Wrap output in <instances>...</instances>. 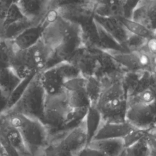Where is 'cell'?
<instances>
[{
    "mask_svg": "<svg viewBox=\"0 0 156 156\" xmlns=\"http://www.w3.org/2000/svg\"><path fill=\"white\" fill-rule=\"evenodd\" d=\"M101 83L102 91L95 107L101 115L102 121L125 122L127 97L121 79Z\"/></svg>",
    "mask_w": 156,
    "mask_h": 156,
    "instance_id": "obj_1",
    "label": "cell"
},
{
    "mask_svg": "<svg viewBox=\"0 0 156 156\" xmlns=\"http://www.w3.org/2000/svg\"><path fill=\"white\" fill-rule=\"evenodd\" d=\"M18 129L27 153L32 156L44 154L49 144L50 133L39 120L18 114H5Z\"/></svg>",
    "mask_w": 156,
    "mask_h": 156,
    "instance_id": "obj_2",
    "label": "cell"
},
{
    "mask_svg": "<svg viewBox=\"0 0 156 156\" xmlns=\"http://www.w3.org/2000/svg\"><path fill=\"white\" fill-rule=\"evenodd\" d=\"M52 51L40 39L30 48L16 51L10 68L22 80L44 69L52 56Z\"/></svg>",
    "mask_w": 156,
    "mask_h": 156,
    "instance_id": "obj_3",
    "label": "cell"
},
{
    "mask_svg": "<svg viewBox=\"0 0 156 156\" xmlns=\"http://www.w3.org/2000/svg\"><path fill=\"white\" fill-rule=\"evenodd\" d=\"M73 112L64 90L54 95L46 94L41 122L48 129L51 135L71 127Z\"/></svg>",
    "mask_w": 156,
    "mask_h": 156,
    "instance_id": "obj_4",
    "label": "cell"
},
{
    "mask_svg": "<svg viewBox=\"0 0 156 156\" xmlns=\"http://www.w3.org/2000/svg\"><path fill=\"white\" fill-rule=\"evenodd\" d=\"M45 96L39 73H37L20 98L4 114H18L41 121Z\"/></svg>",
    "mask_w": 156,
    "mask_h": 156,
    "instance_id": "obj_5",
    "label": "cell"
},
{
    "mask_svg": "<svg viewBox=\"0 0 156 156\" xmlns=\"http://www.w3.org/2000/svg\"><path fill=\"white\" fill-rule=\"evenodd\" d=\"M56 10L60 16L81 26L93 18L96 1H57Z\"/></svg>",
    "mask_w": 156,
    "mask_h": 156,
    "instance_id": "obj_6",
    "label": "cell"
},
{
    "mask_svg": "<svg viewBox=\"0 0 156 156\" xmlns=\"http://www.w3.org/2000/svg\"><path fill=\"white\" fill-rule=\"evenodd\" d=\"M155 103L127 104L125 121L136 129L149 130L155 128Z\"/></svg>",
    "mask_w": 156,
    "mask_h": 156,
    "instance_id": "obj_7",
    "label": "cell"
},
{
    "mask_svg": "<svg viewBox=\"0 0 156 156\" xmlns=\"http://www.w3.org/2000/svg\"><path fill=\"white\" fill-rule=\"evenodd\" d=\"M96 58L97 67L94 76L101 83L121 79L126 71L107 52L100 49H94Z\"/></svg>",
    "mask_w": 156,
    "mask_h": 156,
    "instance_id": "obj_8",
    "label": "cell"
},
{
    "mask_svg": "<svg viewBox=\"0 0 156 156\" xmlns=\"http://www.w3.org/2000/svg\"><path fill=\"white\" fill-rule=\"evenodd\" d=\"M15 2L23 16L35 26L42 24L53 4V1L51 0H20Z\"/></svg>",
    "mask_w": 156,
    "mask_h": 156,
    "instance_id": "obj_9",
    "label": "cell"
},
{
    "mask_svg": "<svg viewBox=\"0 0 156 156\" xmlns=\"http://www.w3.org/2000/svg\"><path fill=\"white\" fill-rule=\"evenodd\" d=\"M0 142L5 143L13 147L20 156L29 154L19 131L5 114L0 115Z\"/></svg>",
    "mask_w": 156,
    "mask_h": 156,
    "instance_id": "obj_10",
    "label": "cell"
},
{
    "mask_svg": "<svg viewBox=\"0 0 156 156\" xmlns=\"http://www.w3.org/2000/svg\"><path fill=\"white\" fill-rule=\"evenodd\" d=\"M130 20L156 32V1H138Z\"/></svg>",
    "mask_w": 156,
    "mask_h": 156,
    "instance_id": "obj_11",
    "label": "cell"
},
{
    "mask_svg": "<svg viewBox=\"0 0 156 156\" xmlns=\"http://www.w3.org/2000/svg\"><path fill=\"white\" fill-rule=\"evenodd\" d=\"M85 78L94 76L97 67V58L94 49L82 48L68 61Z\"/></svg>",
    "mask_w": 156,
    "mask_h": 156,
    "instance_id": "obj_12",
    "label": "cell"
},
{
    "mask_svg": "<svg viewBox=\"0 0 156 156\" xmlns=\"http://www.w3.org/2000/svg\"><path fill=\"white\" fill-rule=\"evenodd\" d=\"M93 20L123 48V45L130 33L119 20L99 16L95 15L93 16Z\"/></svg>",
    "mask_w": 156,
    "mask_h": 156,
    "instance_id": "obj_13",
    "label": "cell"
},
{
    "mask_svg": "<svg viewBox=\"0 0 156 156\" xmlns=\"http://www.w3.org/2000/svg\"><path fill=\"white\" fill-rule=\"evenodd\" d=\"M133 129H135V127H132L126 121L123 122H108L102 121L99 129L92 140L123 138Z\"/></svg>",
    "mask_w": 156,
    "mask_h": 156,
    "instance_id": "obj_14",
    "label": "cell"
},
{
    "mask_svg": "<svg viewBox=\"0 0 156 156\" xmlns=\"http://www.w3.org/2000/svg\"><path fill=\"white\" fill-rule=\"evenodd\" d=\"M39 76L41 85L46 94L54 95L63 91V87L65 81L54 66L40 72Z\"/></svg>",
    "mask_w": 156,
    "mask_h": 156,
    "instance_id": "obj_15",
    "label": "cell"
},
{
    "mask_svg": "<svg viewBox=\"0 0 156 156\" xmlns=\"http://www.w3.org/2000/svg\"><path fill=\"white\" fill-rule=\"evenodd\" d=\"M85 87V85L74 83L64 89L68 105L73 110H87L90 106Z\"/></svg>",
    "mask_w": 156,
    "mask_h": 156,
    "instance_id": "obj_16",
    "label": "cell"
},
{
    "mask_svg": "<svg viewBox=\"0 0 156 156\" xmlns=\"http://www.w3.org/2000/svg\"><path fill=\"white\" fill-rule=\"evenodd\" d=\"M124 2L121 1H96L94 15L106 18H124Z\"/></svg>",
    "mask_w": 156,
    "mask_h": 156,
    "instance_id": "obj_17",
    "label": "cell"
},
{
    "mask_svg": "<svg viewBox=\"0 0 156 156\" xmlns=\"http://www.w3.org/2000/svg\"><path fill=\"white\" fill-rule=\"evenodd\" d=\"M43 29V27L40 24L24 30L11 41L15 51L26 50L35 44L41 38Z\"/></svg>",
    "mask_w": 156,
    "mask_h": 156,
    "instance_id": "obj_18",
    "label": "cell"
},
{
    "mask_svg": "<svg viewBox=\"0 0 156 156\" xmlns=\"http://www.w3.org/2000/svg\"><path fill=\"white\" fill-rule=\"evenodd\" d=\"M87 146L101 152L105 156H119L126 148L122 138L93 140Z\"/></svg>",
    "mask_w": 156,
    "mask_h": 156,
    "instance_id": "obj_19",
    "label": "cell"
},
{
    "mask_svg": "<svg viewBox=\"0 0 156 156\" xmlns=\"http://www.w3.org/2000/svg\"><path fill=\"white\" fill-rule=\"evenodd\" d=\"M80 38L83 47L94 49L99 48V37L96 23L93 18L80 26Z\"/></svg>",
    "mask_w": 156,
    "mask_h": 156,
    "instance_id": "obj_20",
    "label": "cell"
},
{
    "mask_svg": "<svg viewBox=\"0 0 156 156\" xmlns=\"http://www.w3.org/2000/svg\"><path fill=\"white\" fill-rule=\"evenodd\" d=\"M85 122L88 144L93 139L102 123L101 115L96 107H88L85 116Z\"/></svg>",
    "mask_w": 156,
    "mask_h": 156,
    "instance_id": "obj_21",
    "label": "cell"
},
{
    "mask_svg": "<svg viewBox=\"0 0 156 156\" xmlns=\"http://www.w3.org/2000/svg\"><path fill=\"white\" fill-rule=\"evenodd\" d=\"M34 26L31 21L23 18L2 27L0 32V38L12 41L24 30Z\"/></svg>",
    "mask_w": 156,
    "mask_h": 156,
    "instance_id": "obj_22",
    "label": "cell"
},
{
    "mask_svg": "<svg viewBox=\"0 0 156 156\" xmlns=\"http://www.w3.org/2000/svg\"><path fill=\"white\" fill-rule=\"evenodd\" d=\"M21 80L11 68H0V89L9 96Z\"/></svg>",
    "mask_w": 156,
    "mask_h": 156,
    "instance_id": "obj_23",
    "label": "cell"
},
{
    "mask_svg": "<svg viewBox=\"0 0 156 156\" xmlns=\"http://www.w3.org/2000/svg\"><path fill=\"white\" fill-rule=\"evenodd\" d=\"M119 20L126 30L131 34L137 35L146 40L156 38V32L151 30L140 23L124 18H120Z\"/></svg>",
    "mask_w": 156,
    "mask_h": 156,
    "instance_id": "obj_24",
    "label": "cell"
},
{
    "mask_svg": "<svg viewBox=\"0 0 156 156\" xmlns=\"http://www.w3.org/2000/svg\"><path fill=\"white\" fill-rule=\"evenodd\" d=\"M143 71H126L122 75L121 82L127 98L135 93Z\"/></svg>",
    "mask_w": 156,
    "mask_h": 156,
    "instance_id": "obj_25",
    "label": "cell"
},
{
    "mask_svg": "<svg viewBox=\"0 0 156 156\" xmlns=\"http://www.w3.org/2000/svg\"><path fill=\"white\" fill-rule=\"evenodd\" d=\"M102 85L94 76L86 78L85 90L90 102V106L95 107L101 95Z\"/></svg>",
    "mask_w": 156,
    "mask_h": 156,
    "instance_id": "obj_26",
    "label": "cell"
},
{
    "mask_svg": "<svg viewBox=\"0 0 156 156\" xmlns=\"http://www.w3.org/2000/svg\"><path fill=\"white\" fill-rule=\"evenodd\" d=\"M96 26L99 37L98 49H100L103 51L112 50L127 51L112 36L107 34L98 24L96 23Z\"/></svg>",
    "mask_w": 156,
    "mask_h": 156,
    "instance_id": "obj_27",
    "label": "cell"
},
{
    "mask_svg": "<svg viewBox=\"0 0 156 156\" xmlns=\"http://www.w3.org/2000/svg\"><path fill=\"white\" fill-rule=\"evenodd\" d=\"M15 52L10 40L0 38V68L11 67Z\"/></svg>",
    "mask_w": 156,
    "mask_h": 156,
    "instance_id": "obj_28",
    "label": "cell"
},
{
    "mask_svg": "<svg viewBox=\"0 0 156 156\" xmlns=\"http://www.w3.org/2000/svg\"><path fill=\"white\" fill-rule=\"evenodd\" d=\"M139 103L152 104L155 103V88H149L127 98V104Z\"/></svg>",
    "mask_w": 156,
    "mask_h": 156,
    "instance_id": "obj_29",
    "label": "cell"
},
{
    "mask_svg": "<svg viewBox=\"0 0 156 156\" xmlns=\"http://www.w3.org/2000/svg\"><path fill=\"white\" fill-rule=\"evenodd\" d=\"M54 66L65 82L81 76L78 69L69 62H60Z\"/></svg>",
    "mask_w": 156,
    "mask_h": 156,
    "instance_id": "obj_30",
    "label": "cell"
},
{
    "mask_svg": "<svg viewBox=\"0 0 156 156\" xmlns=\"http://www.w3.org/2000/svg\"><path fill=\"white\" fill-rule=\"evenodd\" d=\"M44 156H74L57 141L50 140L44 151Z\"/></svg>",
    "mask_w": 156,
    "mask_h": 156,
    "instance_id": "obj_31",
    "label": "cell"
},
{
    "mask_svg": "<svg viewBox=\"0 0 156 156\" xmlns=\"http://www.w3.org/2000/svg\"><path fill=\"white\" fill-rule=\"evenodd\" d=\"M147 40L137 35L130 34L123 45V48L127 51H137L145 46Z\"/></svg>",
    "mask_w": 156,
    "mask_h": 156,
    "instance_id": "obj_32",
    "label": "cell"
},
{
    "mask_svg": "<svg viewBox=\"0 0 156 156\" xmlns=\"http://www.w3.org/2000/svg\"><path fill=\"white\" fill-rule=\"evenodd\" d=\"M32 74L26 77H25L24 79H22L21 80V82H20V83L17 85V87L15 88V90L13 91V92L11 93V94L9 96V108L8 110L17 101V100L20 98V97L21 96V95L22 94V93H23V91H24V90L26 89V87L27 86V85L29 84V82L30 81V80L32 79V78L33 77V76L36 74Z\"/></svg>",
    "mask_w": 156,
    "mask_h": 156,
    "instance_id": "obj_33",
    "label": "cell"
},
{
    "mask_svg": "<svg viewBox=\"0 0 156 156\" xmlns=\"http://www.w3.org/2000/svg\"><path fill=\"white\" fill-rule=\"evenodd\" d=\"M23 18H24V17L23 16L16 2L11 1V3L8 8L5 19L4 20V22L2 24V27L5 26L10 23H12L15 21H18L19 20H21Z\"/></svg>",
    "mask_w": 156,
    "mask_h": 156,
    "instance_id": "obj_34",
    "label": "cell"
},
{
    "mask_svg": "<svg viewBox=\"0 0 156 156\" xmlns=\"http://www.w3.org/2000/svg\"><path fill=\"white\" fill-rule=\"evenodd\" d=\"M148 132L149 130H144L136 128L132 130L124 138H122L125 147L131 146L140 139L143 138L146 135Z\"/></svg>",
    "mask_w": 156,
    "mask_h": 156,
    "instance_id": "obj_35",
    "label": "cell"
},
{
    "mask_svg": "<svg viewBox=\"0 0 156 156\" xmlns=\"http://www.w3.org/2000/svg\"><path fill=\"white\" fill-rule=\"evenodd\" d=\"M9 96L0 89V115L4 114L9 108Z\"/></svg>",
    "mask_w": 156,
    "mask_h": 156,
    "instance_id": "obj_36",
    "label": "cell"
},
{
    "mask_svg": "<svg viewBox=\"0 0 156 156\" xmlns=\"http://www.w3.org/2000/svg\"><path fill=\"white\" fill-rule=\"evenodd\" d=\"M76 156H105L101 152L90 147L88 146H86L84 149H83L81 151H80Z\"/></svg>",
    "mask_w": 156,
    "mask_h": 156,
    "instance_id": "obj_37",
    "label": "cell"
},
{
    "mask_svg": "<svg viewBox=\"0 0 156 156\" xmlns=\"http://www.w3.org/2000/svg\"><path fill=\"white\" fill-rule=\"evenodd\" d=\"M149 156H156V151H154V152H152L151 155Z\"/></svg>",
    "mask_w": 156,
    "mask_h": 156,
    "instance_id": "obj_38",
    "label": "cell"
},
{
    "mask_svg": "<svg viewBox=\"0 0 156 156\" xmlns=\"http://www.w3.org/2000/svg\"><path fill=\"white\" fill-rule=\"evenodd\" d=\"M119 156H127V155H126V154H125V152H124H124H122V154H121Z\"/></svg>",
    "mask_w": 156,
    "mask_h": 156,
    "instance_id": "obj_39",
    "label": "cell"
},
{
    "mask_svg": "<svg viewBox=\"0 0 156 156\" xmlns=\"http://www.w3.org/2000/svg\"><path fill=\"white\" fill-rule=\"evenodd\" d=\"M24 156H32V155H29V154H27V155H24ZM38 156H44V154H42V155H38Z\"/></svg>",
    "mask_w": 156,
    "mask_h": 156,
    "instance_id": "obj_40",
    "label": "cell"
}]
</instances>
